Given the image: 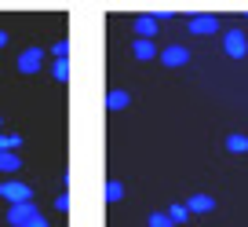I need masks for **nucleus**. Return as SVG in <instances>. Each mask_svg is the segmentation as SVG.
<instances>
[{
	"label": "nucleus",
	"instance_id": "nucleus-21",
	"mask_svg": "<svg viewBox=\"0 0 248 227\" xmlns=\"http://www.w3.org/2000/svg\"><path fill=\"white\" fill-rule=\"evenodd\" d=\"M4 44H8V30H0V48H4Z\"/></svg>",
	"mask_w": 248,
	"mask_h": 227
},
{
	"label": "nucleus",
	"instance_id": "nucleus-16",
	"mask_svg": "<svg viewBox=\"0 0 248 227\" xmlns=\"http://www.w3.org/2000/svg\"><path fill=\"white\" fill-rule=\"evenodd\" d=\"M106 198H109V202H121V198H124V183H121V180H109Z\"/></svg>",
	"mask_w": 248,
	"mask_h": 227
},
{
	"label": "nucleus",
	"instance_id": "nucleus-19",
	"mask_svg": "<svg viewBox=\"0 0 248 227\" xmlns=\"http://www.w3.org/2000/svg\"><path fill=\"white\" fill-rule=\"evenodd\" d=\"M55 209H59V212L70 209V194H59V198H55Z\"/></svg>",
	"mask_w": 248,
	"mask_h": 227
},
{
	"label": "nucleus",
	"instance_id": "nucleus-18",
	"mask_svg": "<svg viewBox=\"0 0 248 227\" xmlns=\"http://www.w3.org/2000/svg\"><path fill=\"white\" fill-rule=\"evenodd\" d=\"M51 55H55V59H66V55H70V44H66V40H59V44L51 48Z\"/></svg>",
	"mask_w": 248,
	"mask_h": 227
},
{
	"label": "nucleus",
	"instance_id": "nucleus-11",
	"mask_svg": "<svg viewBox=\"0 0 248 227\" xmlns=\"http://www.w3.org/2000/svg\"><path fill=\"white\" fill-rule=\"evenodd\" d=\"M128 103H132V95L124 92V88H113V92L106 95V106H109V110H124Z\"/></svg>",
	"mask_w": 248,
	"mask_h": 227
},
{
	"label": "nucleus",
	"instance_id": "nucleus-13",
	"mask_svg": "<svg viewBox=\"0 0 248 227\" xmlns=\"http://www.w3.org/2000/svg\"><path fill=\"white\" fill-rule=\"evenodd\" d=\"M168 220H171V224H186V220H190V209H186L183 202L168 205Z\"/></svg>",
	"mask_w": 248,
	"mask_h": 227
},
{
	"label": "nucleus",
	"instance_id": "nucleus-4",
	"mask_svg": "<svg viewBox=\"0 0 248 227\" xmlns=\"http://www.w3.org/2000/svg\"><path fill=\"white\" fill-rule=\"evenodd\" d=\"M40 63H44V48H26L18 55V73H37Z\"/></svg>",
	"mask_w": 248,
	"mask_h": 227
},
{
	"label": "nucleus",
	"instance_id": "nucleus-1",
	"mask_svg": "<svg viewBox=\"0 0 248 227\" xmlns=\"http://www.w3.org/2000/svg\"><path fill=\"white\" fill-rule=\"evenodd\" d=\"M0 198L11 205H22V202H33V191L30 183H18V180H4L0 183Z\"/></svg>",
	"mask_w": 248,
	"mask_h": 227
},
{
	"label": "nucleus",
	"instance_id": "nucleus-3",
	"mask_svg": "<svg viewBox=\"0 0 248 227\" xmlns=\"http://www.w3.org/2000/svg\"><path fill=\"white\" fill-rule=\"evenodd\" d=\"M33 216H40V209L33 202H22V205H8V224L11 227H26Z\"/></svg>",
	"mask_w": 248,
	"mask_h": 227
},
{
	"label": "nucleus",
	"instance_id": "nucleus-5",
	"mask_svg": "<svg viewBox=\"0 0 248 227\" xmlns=\"http://www.w3.org/2000/svg\"><path fill=\"white\" fill-rule=\"evenodd\" d=\"M164 66H186L190 63V48H183V44H168L161 55H157Z\"/></svg>",
	"mask_w": 248,
	"mask_h": 227
},
{
	"label": "nucleus",
	"instance_id": "nucleus-15",
	"mask_svg": "<svg viewBox=\"0 0 248 227\" xmlns=\"http://www.w3.org/2000/svg\"><path fill=\"white\" fill-rule=\"evenodd\" d=\"M51 73H55V81H70V59H55Z\"/></svg>",
	"mask_w": 248,
	"mask_h": 227
},
{
	"label": "nucleus",
	"instance_id": "nucleus-12",
	"mask_svg": "<svg viewBox=\"0 0 248 227\" xmlns=\"http://www.w3.org/2000/svg\"><path fill=\"white\" fill-rule=\"evenodd\" d=\"M226 150H230V154H248V136L230 132V136H226Z\"/></svg>",
	"mask_w": 248,
	"mask_h": 227
},
{
	"label": "nucleus",
	"instance_id": "nucleus-9",
	"mask_svg": "<svg viewBox=\"0 0 248 227\" xmlns=\"http://www.w3.org/2000/svg\"><path fill=\"white\" fill-rule=\"evenodd\" d=\"M186 209L190 212H212L216 209V198L212 194H194V198H186Z\"/></svg>",
	"mask_w": 248,
	"mask_h": 227
},
{
	"label": "nucleus",
	"instance_id": "nucleus-22",
	"mask_svg": "<svg viewBox=\"0 0 248 227\" xmlns=\"http://www.w3.org/2000/svg\"><path fill=\"white\" fill-rule=\"evenodd\" d=\"M0 125H4V118H0Z\"/></svg>",
	"mask_w": 248,
	"mask_h": 227
},
{
	"label": "nucleus",
	"instance_id": "nucleus-8",
	"mask_svg": "<svg viewBox=\"0 0 248 227\" xmlns=\"http://www.w3.org/2000/svg\"><path fill=\"white\" fill-rule=\"evenodd\" d=\"M132 55H135V59H142V63H150V59H157V44H154V40H139V37H135Z\"/></svg>",
	"mask_w": 248,
	"mask_h": 227
},
{
	"label": "nucleus",
	"instance_id": "nucleus-7",
	"mask_svg": "<svg viewBox=\"0 0 248 227\" xmlns=\"http://www.w3.org/2000/svg\"><path fill=\"white\" fill-rule=\"evenodd\" d=\"M135 33H139V40H154L157 37V18L154 15H139L135 18Z\"/></svg>",
	"mask_w": 248,
	"mask_h": 227
},
{
	"label": "nucleus",
	"instance_id": "nucleus-6",
	"mask_svg": "<svg viewBox=\"0 0 248 227\" xmlns=\"http://www.w3.org/2000/svg\"><path fill=\"white\" fill-rule=\"evenodd\" d=\"M216 30H219V18L208 15V11L190 18V33H197V37H208V33H216Z\"/></svg>",
	"mask_w": 248,
	"mask_h": 227
},
{
	"label": "nucleus",
	"instance_id": "nucleus-14",
	"mask_svg": "<svg viewBox=\"0 0 248 227\" xmlns=\"http://www.w3.org/2000/svg\"><path fill=\"white\" fill-rule=\"evenodd\" d=\"M18 169H22L18 154H0V173H18Z\"/></svg>",
	"mask_w": 248,
	"mask_h": 227
},
{
	"label": "nucleus",
	"instance_id": "nucleus-2",
	"mask_svg": "<svg viewBox=\"0 0 248 227\" xmlns=\"http://www.w3.org/2000/svg\"><path fill=\"white\" fill-rule=\"evenodd\" d=\"M223 52L230 55V59H245V55H248V37H245V30H226V33H223Z\"/></svg>",
	"mask_w": 248,
	"mask_h": 227
},
{
	"label": "nucleus",
	"instance_id": "nucleus-17",
	"mask_svg": "<svg viewBox=\"0 0 248 227\" xmlns=\"http://www.w3.org/2000/svg\"><path fill=\"white\" fill-rule=\"evenodd\" d=\"M146 224H150V227H175V224L168 220V212H150V220H146Z\"/></svg>",
	"mask_w": 248,
	"mask_h": 227
},
{
	"label": "nucleus",
	"instance_id": "nucleus-20",
	"mask_svg": "<svg viewBox=\"0 0 248 227\" xmlns=\"http://www.w3.org/2000/svg\"><path fill=\"white\" fill-rule=\"evenodd\" d=\"M26 227H47V220H44V216H33V220H30Z\"/></svg>",
	"mask_w": 248,
	"mask_h": 227
},
{
	"label": "nucleus",
	"instance_id": "nucleus-10",
	"mask_svg": "<svg viewBox=\"0 0 248 227\" xmlns=\"http://www.w3.org/2000/svg\"><path fill=\"white\" fill-rule=\"evenodd\" d=\"M22 147V136L18 132H0V154H15Z\"/></svg>",
	"mask_w": 248,
	"mask_h": 227
}]
</instances>
